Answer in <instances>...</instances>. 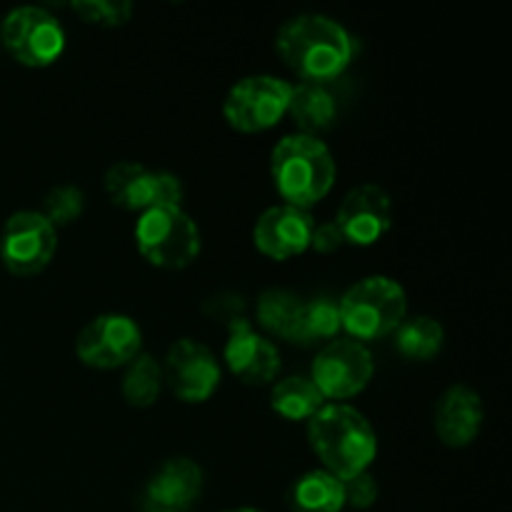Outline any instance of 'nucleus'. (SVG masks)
<instances>
[{
  "label": "nucleus",
  "mask_w": 512,
  "mask_h": 512,
  "mask_svg": "<svg viewBox=\"0 0 512 512\" xmlns=\"http://www.w3.org/2000/svg\"><path fill=\"white\" fill-rule=\"evenodd\" d=\"M275 50L303 83L325 85L348 70L353 60V38L338 20L303 13L283 23L275 38Z\"/></svg>",
  "instance_id": "f257e3e1"
},
{
  "label": "nucleus",
  "mask_w": 512,
  "mask_h": 512,
  "mask_svg": "<svg viewBox=\"0 0 512 512\" xmlns=\"http://www.w3.org/2000/svg\"><path fill=\"white\" fill-rule=\"evenodd\" d=\"M308 440L323 470L338 480L368 473L378 455V435L360 410L343 403H325L308 420Z\"/></svg>",
  "instance_id": "f03ea898"
},
{
  "label": "nucleus",
  "mask_w": 512,
  "mask_h": 512,
  "mask_svg": "<svg viewBox=\"0 0 512 512\" xmlns=\"http://www.w3.org/2000/svg\"><path fill=\"white\" fill-rule=\"evenodd\" d=\"M335 158L323 140L313 135H285L270 155V178L285 205L308 210L333 190Z\"/></svg>",
  "instance_id": "7ed1b4c3"
},
{
  "label": "nucleus",
  "mask_w": 512,
  "mask_h": 512,
  "mask_svg": "<svg viewBox=\"0 0 512 512\" xmlns=\"http://www.w3.org/2000/svg\"><path fill=\"white\" fill-rule=\"evenodd\" d=\"M340 325L358 343L385 338L408 318V298L398 280L368 275L338 300Z\"/></svg>",
  "instance_id": "20e7f679"
},
{
  "label": "nucleus",
  "mask_w": 512,
  "mask_h": 512,
  "mask_svg": "<svg viewBox=\"0 0 512 512\" xmlns=\"http://www.w3.org/2000/svg\"><path fill=\"white\" fill-rule=\"evenodd\" d=\"M135 245L150 265L185 270L198 260L203 240L195 220L180 205L145 210L135 223Z\"/></svg>",
  "instance_id": "39448f33"
},
{
  "label": "nucleus",
  "mask_w": 512,
  "mask_h": 512,
  "mask_svg": "<svg viewBox=\"0 0 512 512\" xmlns=\"http://www.w3.org/2000/svg\"><path fill=\"white\" fill-rule=\"evenodd\" d=\"M0 38L8 53L25 68H48L65 53V28L50 10L23 5L5 15Z\"/></svg>",
  "instance_id": "423d86ee"
},
{
  "label": "nucleus",
  "mask_w": 512,
  "mask_h": 512,
  "mask_svg": "<svg viewBox=\"0 0 512 512\" xmlns=\"http://www.w3.org/2000/svg\"><path fill=\"white\" fill-rule=\"evenodd\" d=\"M293 85L275 75H245L223 100V115L238 133H263L275 128L288 113Z\"/></svg>",
  "instance_id": "0eeeda50"
},
{
  "label": "nucleus",
  "mask_w": 512,
  "mask_h": 512,
  "mask_svg": "<svg viewBox=\"0 0 512 512\" xmlns=\"http://www.w3.org/2000/svg\"><path fill=\"white\" fill-rule=\"evenodd\" d=\"M58 233L40 215V210H18L5 220L0 235V260L5 270L20 278L38 275L53 263Z\"/></svg>",
  "instance_id": "6e6552de"
},
{
  "label": "nucleus",
  "mask_w": 512,
  "mask_h": 512,
  "mask_svg": "<svg viewBox=\"0 0 512 512\" xmlns=\"http://www.w3.org/2000/svg\"><path fill=\"white\" fill-rule=\"evenodd\" d=\"M375 375L370 350L353 338L330 340L315 355L310 380L325 400H348L363 393Z\"/></svg>",
  "instance_id": "1a4fd4ad"
},
{
  "label": "nucleus",
  "mask_w": 512,
  "mask_h": 512,
  "mask_svg": "<svg viewBox=\"0 0 512 512\" xmlns=\"http://www.w3.org/2000/svg\"><path fill=\"white\" fill-rule=\"evenodd\" d=\"M105 193L110 203L128 213H140L163 205H180L183 200V185L178 175L168 170H150L140 163H115L105 173Z\"/></svg>",
  "instance_id": "9d476101"
},
{
  "label": "nucleus",
  "mask_w": 512,
  "mask_h": 512,
  "mask_svg": "<svg viewBox=\"0 0 512 512\" xmlns=\"http://www.w3.org/2000/svg\"><path fill=\"white\" fill-rule=\"evenodd\" d=\"M143 348L140 325L130 315L105 313L90 320L75 340L80 363L95 370H115L133 363Z\"/></svg>",
  "instance_id": "9b49d317"
},
{
  "label": "nucleus",
  "mask_w": 512,
  "mask_h": 512,
  "mask_svg": "<svg viewBox=\"0 0 512 512\" xmlns=\"http://www.w3.org/2000/svg\"><path fill=\"white\" fill-rule=\"evenodd\" d=\"M223 370L208 345L193 338H180L170 345L163 365V383L170 385L180 403L198 405L213 398Z\"/></svg>",
  "instance_id": "f8f14e48"
},
{
  "label": "nucleus",
  "mask_w": 512,
  "mask_h": 512,
  "mask_svg": "<svg viewBox=\"0 0 512 512\" xmlns=\"http://www.w3.org/2000/svg\"><path fill=\"white\" fill-rule=\"evenodd\" d=\"M335 225L343 233L345 243L360 248L383 240L393 228V200L388 190L378 183H363L353 188L340 203Z\"/></svg>",
  "instance_id": "ddd939ff"
},
{
  "label": "nucleus",
  "mask_w": 512,
  "mask_h": 512,
  "mask_svg": "<svg viewBox=\"0 0 512 512\" xmlns=\"http://www.w3.org/2000/svg\"><path fill=\"white\" fill-rule=\"evenodd\" d=\"M225 365L245 385H268L280 373V353L253 325L235 315L228 320V340L223 348Z\"/></svg>",
  "instance_id": "4468645a"
},
{
  "label": "nucleus",
  "mask_w": 512,
  "mask_h": 512,
  "mask_svg": "<svg viewBox=\"0 0 512 512\" xmlns=\"http://www.w3.org/2000/svg\"><path fill=\"white\" fill-rule=\"evenodd\" d=\"M315 220L308 210L293 205H273L265 210L253 228V243L263 255L273 260H290L310 248Z\"/></svg>",
  "instance_id": "2eb2a0df"
},
{
  "label": "nucleus",
  "mask_w": 512,
  "mask_h": 512,
  "mask_svg": "<svg viewBox=\"0 0 512 512\" xmlns=\"http://www.w3.org/2000/svg\"><path fill=\"white\" fill-rule=\"evenodd\" d=\"M485 408L478 390L468 385H453L438 398L433 410V425L440 443L448 448H468L483 430Z\"/></svg>",
  "instance_id": "dca6fc26"
},
{
  "label": "nucleus",
  "mask_w": 512,
  "mask_h": 512,
  "mask_svg": "<svg viewBox=\"0 0 512 512\" xmlns=\"http://www.w3.org/2000/svg\"><path fill=\"white\" fill-rule=\"evenodd\" d=\"M203 493V470L190 458H173L148 480L145 512H188Z\"/></svg>",
  "instance_id": "f3484780"
},
{
  "label": "nucleus",
  "mask_w": 512,
  "mask_h": 512,
  "mask_svg": "<svg viewBox=\"0 0 512 512\" xmlns=\"http://www.w3.org/2000/svg\"><path fill=\"white\" fill-rule=\"evenodd\" d=\"M285 115H290V120L298 125L300 135H313L315 138V133L333 128L335 118H338V103L325 85L298 83L290 90L288 113Z\"/></svg>",
  "instance_id": "a211bd4d"
},
{
  "label": "nucleus",
  "mask_w": 512,
  "mask_h": 512,
  "mask_svg": "<svg viewBox=\"0 0 512 512\" xmlns=\"http://www.w3.org/2000/svg\"><path fill=\"white\" fill-rule=\"evenodd\" d=\"M290 512H343V480L328 470H308L288 490Z\"/></svg>",
  "instance_id": "6ab92c4d"
},
{
  "label": "nucleus",
  "mask_w": 512,
  "mask_h": 512,
  "mask_svg": "<svg viewBox=\"0 0 512 512\" xmlns=\"http://www.w3.org/2000/svg\"><path fill=\"white\" fill-rule=\"evenodd\" d=\"M340 330H343V325H340L338 300L313 298L308 300V303L303 300L288 343H295V345L330 343Z\"/></svg>",
  "instance_id": "aec40b11"
},
{
  "label": "nucleus",
  "mask_w": 512,
  "mask_h": 512,
  "mask_svg": "<svg viewBox=\"0 0 512 512\" xmlns=\"http://www.w3.org/2000/svg\"><path fill=\"white\" fill-rule=\"evenodd\" d=\"M325 405V398L310 378H300V375H290L275 383L273 393H270V408L285 420H310L320 408Z\"/></svg>",
  "instance_id": "412c9836"
},
{
  "label": "nucleus",
  "mask_w": 512,
  "mask_h": 512,
  "mask_svg": "<svg viewBox=\"0 0 512 512\" xmlns=\"http://www.w3.org/2000/svg\"><path fill=\"white\" fill-rule=\"evenodd\" d=\"M395 333V348L408 360H433L443 350L445 330L430 315H413L405 318Z\"/></svg>",
  "instance_id": "4be33fe9"
},
{
  "label": "nucleus",
  "mask_w": 512,
  "mask_h": 512,
  "mask_svg": "<svg viewBox=\"0 0 512 512\" xmlns=\"http://www.w3.org/2000/svg\"><path fill=\"white\" fill-rule=\"evenodd\" d=\"M160 390H163V365L158 363V358L140 353L133 363L125 365L123 398L133 408H150L160 398Z\"/></svg>",
  "instance_id": "5701e85b"
},
{
  "label": "nucleus",
  "mask_w": 512,
  "mask_h": 512,
  "mask_svg": "<svg viewBox=\"0 0 512 512\" xmlns=\"http://www.w3.org/2000/svg\"><path fill=\"white\" fill-rule=\"evenodd\" d=\"M300 305L303 300L295 293L283 288H270L265 293H260L258 305H255V318L263 325L268 333L278 335V338L290 340V333L295 328V320H298Z\"/></svg>",
  "instance_id": "b1692460"
},
{
  "label": "nucleus",
  "mask_w": 512,
  "mask_h": 512,
  "mask_svg": "<svg viewBox=\"0 0 512 512\" xmlns=\"http://www.w3.org/2000/svg\"><path fill=\"white\" fill-rule=\"evenodd\" d=\"M85 210V195L83 190L75 188V185H58V188L50 190L43 200V215L55 230L65 228V225L75 223V220L83 215Z\"/></svg>",
  "instance_id": "393cba45"
},
{
  "label": "nucleus",
  "mask_w": 512,
  "mask_h": 512,
  "mask_svg": "<svg viewBox=\"0 0 512 512\" xmlns=\"http://www.w3.org/2000/svg\"><path fill=\"white\" fill-rule=\"evenodd\" d=\"M73 10L80 20L100 28H118L133 15V5L125 0H78L73 3Z\"/></svg>",
  "instance_id": "a878e982"
},
{
  "label": "nucleus",
  "mask_w": 512,
  "mask_h": 512,
  "mask_svg": "<svg viewBox=\"0 0 512 512\" xmlns=\"http://www.w3.org/2000/svg\"><path fill=\"white\" fill-rule=\"evenodd\" d=\"M343 495L345 505L355 510H365L378 500V480L370 473H360L355 478L345 480L343 483Z\"/></svg>",
  "instance_id": "bb28decb"
},
{
  "label": "nucleus",
  "mask_w": 512,
  "mask_h": 512,
  "mask_svg": "<svg viewBox=\"0 0 512 512\" xmlns=\"http://www.w3.org/2000/svg\"><path fill=\"white\" fill-rule=\"evenodd\" d=\"M345 245L343 233L340 228L335 225V220L330 223H320L313 228V235H310V248L320 255H330V253H338L340 248Z\"/></svg>",
  "instance_id": "cd10ccee"
},
{
  "label": "nucleus",
  "mask_w": 512,
  "mask_h": 512,
  "mask_svg": "<svg viewBox=\"0 0 512 512\" xmlns=\"http://www.w3.org/2000/svg\"><path fill=\"white\" fill-rule=\"evenodd\" d=\"M223 512H263V510H255V508H235V510H223Z\"/></svg>",
  "instance_id": "c85d7f7f"
}]
</instances>
